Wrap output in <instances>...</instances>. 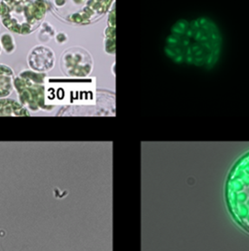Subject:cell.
Wrapping results in <instances>:
<instances>
[{"label": "cell", "mask_w": 249, "mask_h": 251, "mask_svg": "<svg viewBox=\"0 0 249 251\" xmlns=\"http://www.w3.org/2000/svg\"><path fill=\"white\" fill-rule=\"evenodd\" d=\"M223 45L222 32L212 19H181L171 28L165 52L177 64L211 69L219 61Z\"/></svg>", "instance_id": "1"}, {"label": "cell", "mask_w": 249, "mask_h": 251, "mask_svg": "<svg viewBox=\"0 0 249 251\" xmlns=\"http://www.w3.org/2000/svg\"><path fill=\"white\" fill-rule=\"evenodd\" d=\"M47 10L46 0H1L0 19L9 31L28 35L41 25Z\"/></svg>", "instance_id": "2"}, {"label": "cell", "mask_w": 249, "mask_h": 251, "mask_svg": "<svg viewBox=\"0 0 249 251\" xmlns=\"http://www.w3.org/2000/svg\"><path fill=\"white\" fill-rule=\"evenodd\" d=\"M226 195L232 216L249 231V153L232 169L226 182Z\"/></svg>", "instance_id": "3"}, {"label": "cell", "mask_w": 249, "mask_h": 251, "mask_svg": "<svg viewBox=\"0 0 249 251\" xmlns=\"http://www.w3.org/2000/svg\"><path fill=\"white\" fill-rule=\"evenodd\" d=\"M113 0H48L57 18L72 25H89L109 11Z\"/></svg>", "instance_id": "4"}, {"label": "cell", "mask_w": 249, "mask_h": 251, "mask_svg": "<svg viewBox=\"0 0 249 251\" xmlns=\"http://www.w3.org/2000/svg\"><path fill=\"white\" fill-rule=\"evenodd\" d=\"M62 66L68 75L86 76L91 72L92 61L84 50L71 49L62 57Z\"/></svg>", "instance_id": "5"}, {"label": "cell", "mask_w": 249, "mask_h": 251, "mask_svg": "<svg viewBox=\"0 0 249 251\" xmlns=\"http://www.w3.org/2000/svg\"><path fill=\"white\" fill-rule=\"evenodd\" d=\"M30 68L37 72H46L52 68L55 61L54 53L45 46H38L30 51L28 57Z\"/></svg>", "instance_id": "6"}, {"label": "cell", "mask_w": 249, "mask_h": 251, "mask_svg": "<svg viewBox=\"0 0 249 251\" xmlns=\"http://www.w3.org/2000/svg\"><path fill=\"white\" fill-rule=\"evenodd\" d=\"M14 86V74L12 69L6 65H0V98H4L12 93Z\"/></svg>", "instance_id": "7"}, {"label": "cell", "mask_w": 249, "mask_h": 251, "mask_svg": "<svg viewBox=\"0 0 249 251\" xmlns=\"http://www.w3.org/2000/svg\"><path fill=\"white\" fill-rule=\"evenodd\" d=\"M26 110L14 100L0 99V116H24Z\"/></svg>", "instance_id": "8"}, {"label": "cell", "mask_w": 249, "mask_h": 251, "mask_svg": "<svg viewBox=\"0 0 249 251\" xmlns=\"http://www.w3.org/2000/svg\"><path fill=\"white\" fill-rule=\"evenodd\" d=\"M115 8L110 12L108 20V26L105 31L106 50L109 52H114L115 50V25H116V14Z\"/></svg>", "instance_id": "9"}, {"label": "cell", "mask_w": 249, "mask_h": 251, "mask_svg": "<svg viewBox=\"0 0 249 251\" xmlns=\"http://www.w3.org/2000/svg\"><path fill=\"white\" fill-rule=\"evenodd\" d=\"M0 43H1L3 48L7 53H12V51L15 49L14 39L12 38V35L8 34V33H4V34L1 35Z\"/></svg>", "instance_id": "10"}, {"label": "cell", "mask_w": 249, "mask_h": 251, "mask_svg": "<svg viewBox=\"0 0 249 251\" xmlns=\"http://www.w3.org/2000/svg\"><path fill=\"white\" fill-rule=\"evenodd\" d=\"M0 51H1V47H0Z\"/></svg>", "instance_id": "11"}]
</instances>
